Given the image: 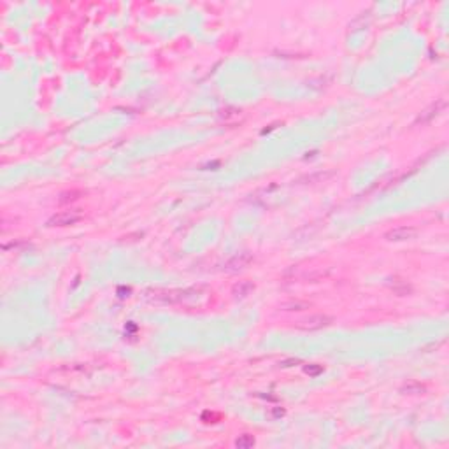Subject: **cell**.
<instances>
[{
	"label": "cell",
	"mask_w": 449,
	"mask_h": 449,
	"mask_svg": "<svg viewBox=\"0 0 449 449\" xmlns=\"http://www.w3.org/2000/svg\"><path fill=\"white\" fill-rule=\"evenodd\" d=\"M81 219H83V214L79 211H65V213L51 216L48 219V227H69V225H76Z\"/></svg>",
	"instance_id": "1"
},
{
	"label": "cell",
	"mask_w": 449,
	"mask_h": 449,
	"mask_svg": "<svg viewBox=\"0 0 449 449\" xmlns=\"http://www.w3.org/2000/svg\"><path fill=\"white\" fill-rule=\"evenodd\" d=\"M330 323H334V318H332V316L312 314V316H309V318H305V320L298 321L297 328H300V330H320V328H323V326H328Z\"/></svg>",
	"instance_id": "2"
},
{
	"label": "cell",
	"mask_w": 449,
	"mask_h": 449,
	"mask_svg": "<svg viewBox=\"0 0 449 449\" xmlns=\"http://www.w3.org/2000/svg\"><path fill=\"white\" fill-rule=\"evenodd\" d=\"M416 233H418V230L414 227H396L388 232L386 235H384V239L390 240V242H404V240L414 239Z\"/></svg>",
	"instance_id": "3"
},
{
	"label": "cell",
	"mask_w": 449,
	"mask_h": 449,
	"mask_svg": "<svg viewBox=\"0 0 449 449\" xmlns=\"http://www.w3.org/2000/svg\"><path fill=\"white\" fill-rule=\"evenodd\" d=\"M251 262H253V256H251L249 253L235 254L233 258L227 262V265H225V270H227V272H239V270H242L244 267H248Z\"/></svg>",
	"instance_id": "4"
},
{
	"label": "cell",
	"mask_w": 449,
	"mask_h": 449,
	"mask_svg": "<svg viewBox=\"0 0 449 449\" xmlns=\"http://www.w3.org/2000/svg\"><path fill=\"white\" fill-rule=\"evenodd\" d=\"M444 106H446V100L444 98H440V100H437L435 104H431L430 107H428L427 111L425 112H421V116L418 118V121L416 123H428L430 120H433L437 114H439L442 109H444Z\"/></svg>",
	"instance_id": "5"
},
{
	"label": "cell",
	"mask_w": 449,
	"mask_h": 449,
	"mask_svg": "<svg viewBox=\"0 0 449 449\" xmlns=\"http://www.w3.org/2000/svg\"><path fill=\"white\" fill-rule=\"evenodd\" d=\"M254 289V285L251 283V281H240L239 285H235L233 286V295L235 297H248L251 291Z\"/></svg>",
	"instance_id": "6"
},
{
	"label": "cell",
	"mask_w": 449,
	"mask_h": 449,
	"mask_svg": "<svg viewBox=\"0 0 449 449\" xmlns=\"http://www.w3.org/2000/svg\"><path fill=\"white\" fill-rule=\"evenodd\" d=\"M83 195H85V193H83V191H79V190L63 191L62 195H60V198H58V204L63 205V204H69V202H76V200H79Z\"/></svg>",
	"instance_id": "7"
},
{
	"label": "cell",
	"mask_w": 449,
	"mask_h": 449,
	"mask_svg": "<svg viewBox=\"0 0 449 449\" xmlns=\"http://www.w3.org/2000/svg\"><path fill=\"white\" fill-rule=\"evenodd\" d=\"M235 446L240 449H248V448H253L254 446V439L253 435H248V433H244V435H240L239 439L235 440Z\"/></svg>",
	"instance_id": "8"
},
{
	"label": "cell",
	"mask_w": 449,
	"mask_h": 449,
	"mask_svg": "<svg viewBox=\"0 0 449 449\" xmlns=\"http://www.w3.org/2000/svg\"><path fill=\"white\" fill-rule=\"evenodd\" d=\"M283 311H304V309H309V304L307 302H286L281 305Z\"/></svg>",
	"instance_id": "9"
},
{
	"label": "cell",
	"mask_w": 449,
	"mask_h": 449,
	"mask_svg": "<svg viewBox=\"0 0 449 449\" xmlns=\"http://www.w3.org/2000/svg\"><path fill=\"white\" fill-rule=\"evenodd\" d=\"M321 370L323 369H321L320 365H316V367H311V365H309V367H305V372L309 374V376H316V374H320Z\"/></svg>",
	"instance_id": "10"
}]
</instances>
